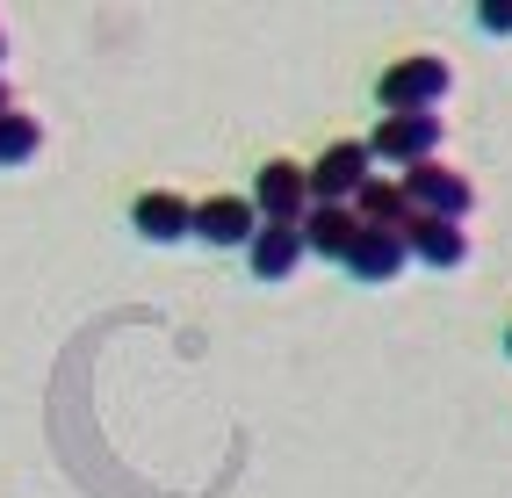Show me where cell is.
<instances>
[{
  "instance_id": "10",
  "label": "cell",
  "mask_w": 512,
  "mask_h": 498,
  "mask_svg": "<svg viewBox=\"0 0 512 498\" xmlns=\"http://www.w3.org/2000/svg\"><path fill=\"white\" fill-rule=\"evenodd\" d=\"M404 260H412V253H404L397 231H368V224H361V239H354V253L339 260V268H347L354 282H368V289H383V282H397Z\"/></svg>"
},
{
  "instance_id": "13",
  "label": "cell",
  "mask_w": 512,
  "mask_h": 498,
  "mask_svg": "<svg viewBox=\"0 0 512 498\" xmlns=\"http://www.w3.org/2000/svg\"><path fill=\"white\" fill-rule=\"evenodd\" d=\"M37 145H44L37 116H22V109H8V116H0V166H22V159H37Z\"/></svg>"
},
{
  "instance_id": "8",
  "label": "cell",
  "mask_w": 512,
  "mask_h": 498,
  "mask_svg": "<svg viewBox=\"0 0 512 498\" xmlns=\"http://www.w3.org/2000/svg\"><path fill=\"white\" fill-rule=\"evenodd\" d=\"M303 253H325V260H347L354 253V239H361V217L347 210V203H311L303 210Z\"/></svg>"
},
{
  "instance_id": "3",
  "label": "cell",
  "mask_w": 512,
  "mask_h": 498,
  "mask_svg": "<svg viewBox=\"0 0 512 498\" xmlns=\"http://www.w3.org/2000/svg\"><path fill=\"white\" fill-rule=\"evenodd\" d=\"M368 145L361 138H339L318 152V166H303V188H311V203H354L361 181H368Z\"/></svg>"
},
{
  "instance_id": "14",
  "label": "cell",
  "mask_w": 512,
  "mask_h": 498,
  "mask_svg": "<svg viewBox=\"0 0 512 498\" xmlns=\"http://www.w3.org/2000/svg\"><path fill=\"white\" fill-rule=\"evenodd\" d=\"M476 22H484L491 37H505V29H512V0H484V8H476Z\"/></svg>"
},
{
  "instance_id": "2",
  "label": "cell",
  "mask_w": 512,
  "mask_h": 498,
  "mask_svg": "<svg viewBox=\"0 0 512 498\" xmlns=\"http://www.w3.org/2000/svg\"><path fill=\"white\" fill-rule=\"evenodd\" d=\"M404 203H412L419 217H448V224H462L469 210H476V188L455 174V166H440V159H419V166H404Z\"/></svg>"
},
{
  "instance_id": "12",
  "label": "cell",
  "mask_w": 512,
  "mask_h": 498,
  "mask_svg": "<svg viewBox=\"0 0 512 498\" xmlns=\"http://www.w3.org/2000/svg\"><path fill=\"white\" fill-rule=\"evenodd\" d=\"M347 210H354L368 231H404V224L419 217L412 203H404V188H397V181H383V174H368V181H361V195H354Z\"/></svg>"
},
{
  "instance_id": "5",
  "label": "cell",
  "mask_w": 512,
  "mask_h": 498,
  "mask_svg": "<svg viewBox=\"0 0 512 498\" xmlns=\"http://www.w3.org/2000/svg\"><path fill=\"white\" fill-rule=\"evenodd\" d=\"M361 145H368V159L419 166V159H433V145H440V116H383V123H375V138H361Z\"/></svg>"
},
{
  "instance_id": "4",
  "label": "cell",
  "mask_w": 512,
  "mask_h": 498,
  "mask_svg": "<svg viewBox=\"0 0 512 498\" xmlns=\"http://www.w3.org/2000/svg\"><path fill=\"white\" fill-rule=\"evenodd\" d=\"M253 217L260 224H303V210H311V188H303V166L296 159H267L253 174Z\"/></svg>"
},
{
  "instance_id": "15",
  "label": "cell",
  "mask_w": 512,
  "mask_h": 498,
  "mask_svg": "<svg viewBox=\"0 0 512 498\" xmlns=\"http://www.w3.org/2000/svg\"><path fill=\"white\" fill-rule=\"evenodd\" d=\"M8 109H15V94H8V80H0V116H8Z\"/></svg>"
},
{
  "instance_id": "17",
  "label": "cell",
  "mask_w": 512,
  "mask_h": 498,
  "mask_svg": "<svg viewBox=\"0 0 512 498\" xmlns=\"http://www.w3.org/2000/svg\"><path fill=\"white\" fill-rule=\"evenodd\" d=\"M505 354H512V332H505Z\"/></svg>"
},
{
  "instance_id": "1",
  "label": "cell",
  "mask_w": 512,
  "mask_h": 498,
  "mask_svg": "<svg viewBox=\"0 0 512 498\" xmlns=\"http://www.w3.org/2000/svg\"><path fill=\"white\" fill-rule=\"evenodd\" d=\"M448 87H455V73H448V58H433V51L397 58L390 73L375 80V94H383L390 116H433L440 102H448Z\"/></svg>"
},
{
  "instance_id": "6",
  "label": "cell",
  "mask_w": 512,
  "mask_h": 498,
  "mask_svg": "<svg viewBox=\"0 0 512 498\" xmlns=\"http://www.w3.org/2000/svg\"><path fill=\"white\" fill-rule=\"evenodd\" d=\"M130 224H138V239H152V246H181L195 231V203H181L174 188H145L138 203H130Z\"/></svg>"
},
{
  "instance_id": "9",
  "label": "cell",
  "mask_w": 512,
  "mask_h": 498,
  "mask_svg": "<svg viewBox=\"0 0 512 498\" xmlns=\"http://www.w3.org/2000/svg\"><path fill=\"white\" fill-rule=\"evenodd\" d=\"M397 239H404V253H412V260H426V268H462V260H469L462 224H448V217H412Z\"/></svg>"
},
{
  "instance_id": "7",
  "label": "cell",
  "mask_w": 512,
  "mask_h": 498,
  "mask_svg": "<svg viewBox=\"0 0 512 498\" xmlns=\"http://www.w3.org/2000/svg\"><path fill=\"white\" fill-rule=\"evenodd\" d=\"M253 231H260V217H253L246 195H210V203H195L188 239H202V246H253Z\"/></svg>"
},
{
  "instance_id": "11",
  "label": "cell",
  "mask_w": 512,
  "mask_h": 498,
  "mask_svg": "<svg viewBox=\"0 0 512 498\" xmlns=\"http://www.w3.org/2000/svg\"><path fill=\"white\" fill-rule=\"evenodd\" d=\"M296 260H303V231H296V224H260L253 246H246V268H253L260 282H289Z\"/></svg>"
},
{
  "instance_id": "16",
  "label": "cell",
  "mask_w": 512,
  "mask_h": 498,
  "mask_svg": "<svg viewBox=\"0 0 512 498\" xmlns=\"http://www.w3.org/2000/svg\"><path fill=\"white\" fill-rule=\"evenodd\" d=\"M0 58H8V37H0Z\"/></svg>"
}]
</instances>
